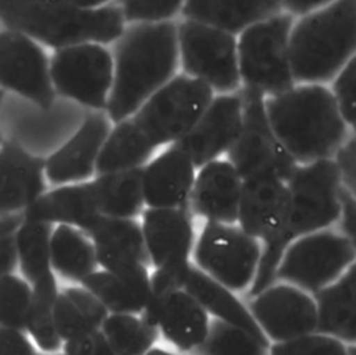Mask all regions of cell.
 Masks as SVG:
<instances>
[{"mask_svg": "<svg viewBox=\"0 0 356 355\" xmlns=\"http://www.w3.org/2000/svg\"><path fill=\"white\" fill-rule=\"evenodd\" d=\"M128 24L177 21L185 0H115Z\"/></svg>", "mask_w": 356, "mask_h": 355, "instance_id": "74e56055", "label": "cell"}, {"mask_svg": "<svg viewBox=\"0 0 356 355\" xmlns=\"http://www.w3.org/2000/svg\"><path fill=\"white\" fill-rule=\"evenodd\" d=\"M97 210L102 216L136 219L145 210L142 167L97 174L92 180Z\"/></svg>", "mask_w": 356, "mask_h": 355, "instance_id": "1f68e13d", "label": "cell"}, {"mask_svg": "<svg viewBox=\"0 0 356 355\" xmlns=\"http://www.w3.org/2000/svg\"><path fill=\"white\" fill-rule=\"evenodd\" d=\"M289 50L295 82L328 85L356 54V0H334L295 17Z\"/></svg>", "mask_w": 356, "mask_h": 355, "instance_id": "277c9868", "label": "cell"}, {"mask_svg": "<svg viewBox=\"0 0 356 355\" xmlns=\"http://www.w3.org/2000/svg\"><path fill=\"white\" fill-rule=\"evenodd\" d=\"M338 227L356 249V202L345 189L342 191V213Z\"/></svg>", "mask_w": 356, "mask_h": 355, "instance_id": "ee69618b", "label": "cell"}, {"mask_svg": "<svg viewBox=\"0 0 356 355\" xmlns=\"http://www.w3.org/2000/svg\"><path fill=\"white\" fill-rule=\"evenodd\" d=\"M268 355H349V349L337 337L317 330L288 341L270 344Z\"/></svg>", "mask_w": 356, "mask_h": 355, "instance_id": "8d00e7d4", "label": "cell"}, {"mask_svg": "<svg viewBox=\"0 0 356 355\" xmlns=\"http://www.w3.org/2000/svg\"><path fill=\"white\" fill-rule=\"evenodd\" d=\"M268 123L296 164L334 159L350 128L327 84L296 82L264 97Z\"/></svg>", "mask_w": 356, "mask_h": 355, "instance_id": "7a4b0ae2", "label": "cell"}, {"mask_svg": "<svg viewBox=\"0 0 356 355\" xmlns=\"http://www.w3.org/2000/svg\"><path fill=\"white\" fill-rule=\"evenodd\" d=\"M243 117L241 89L229 93H214L209 106L178 142L196 167L225 157L239 135Z\"/></svg>", "mask_w": 356, "mask_h": 355, "instance_id": "e0dca14e", "label": "cell"}, {"mask_svg": "<svg viewBox=\"0 0 356 355\" xmlns=\"http://www.w3.org/2000/svg\"><path fill=\"white\" fill-rule=\"evenodd\" d=\"M270 344L234 324L211 319L203 342L193 355H268Z\"/></svg>", "mask_w": 356, "mask_h": 355, "instance_id": "e575fe53", "label": "cell"}, {"mask_svg": "<svg viewBox=\"0 0 356 355\" xmlns=\"http://www.w3.org/2000/svg\"><path fill=\"white\" fill-rule=\"evenodd\" d=\"M181 288L189 292L213 319L234 324L259 340L268 342L254 322L248 305L241 301L238 294L204 274L193 263L184 273Z\"/></svg>", "mask_w": 356, "mask_h": 355, "instance_id": "83f0119b", "label": "cell"}, {"mask_svg": "<svg viewBox=\"0 0 356 355\" xmlns=\"http://www.w3.org/2000/svg\"><path fill=\"white\" fill-rule=\"evenodd\" d=\"M285 182L289 192L288 245L302 235L338 226L343 187L334 159L296 164Z\"/></svg>", "mask_w": 356, "mask_h": 355, "instance_id": "52a82bcc", "label": "cell"}, {"mask_svg": "<svg viewBox=\"0 0 356 355\" xmlns=\"http://www.w3.org/2000/svg\"><path fill=\"white\" fill-rule=\"evenodd\" d=\"M243 178L228 159L211 160L196 170L188 209L204 223H236Z\"/></svg>", "mask_w": 356, "mask_h": 355, "instance_id": "d6986e66", "label": "cell"}, {"mask_svg": "<svg viewBox=\"0 0 356 355\" xmlns=\"http://www.w3.org/2000/svg\"><path fill=\"white\" fill-rule=\"evenodd\" d=\"M280 11L282 0H185L179 18L239 35Z\"/></svg>", "mask_w": 356, "mask_h": 355, "instance_id": "484cf974", "label": "cell"}, {"mask_svg": "<svg viewBox=\"0 0 356 355\" xmlns=\"http://www.w3.org/2000/svg\"><path fill=\"white\" fill-rule=\"evenodd\" d=\"M113 74V53L100 43L67 46L54 50L50 57V78L56 95L90 110L106 111Z\"/></svg>", "mask_w": 356, "mask_h": 355, "instance_id": "4fadbf2b", "label": "cell"}, {"mask_svg": "<svg viewBox=\"0 0 356 355\" xmlns=\"http://www.w3.org/2000/svg\"><path fill=\"white\" fill-rule=\"evenodd\" d=\"M0 89L49 110L56 99L50 78V57L32 38L13 31L0 32Z\"/></svg>", "mask_w": 356, "mask_h": 355, "instance_id": "5bb4252c", "label": "cell"}, {"mask_svg": "<svg viewBox=\"0 0 356 355\" xmlns=\"http://www.w3.org/2000/svg\"><path fill=\"white\" fill-rule=\"evenodd\" d=\"M22 214L28 220L67 224L83 232L102 216L96 206L92 180L58 185L56 189L46 191Z\"/></svg>", "mask_w": 356, "mask_h": 355, "instance_id": "d4e9b609", "label": "cell"}, {"mask_svg": "<svg viewBox=\"0 0 356 355\" xmlns=\"http://www.w3.org/2000/svg\"><path fill=\"white\" fill-rule=\"evenodd\" d=\"M349 355H356V344L355 345H348Z\"/></svg>", "mask_w": 356, "mask_h": 355, "instance_id": "681fc988", "label": "cell"}, {"mask_svg": "<svg viewBox=\"0 0 356 355\" xmlns=\"http://www.w3.org/2000/svg\"><path fill=\"white\" fill-rule=\"evenodd\" d=\"M36 349L25 331L0 327V355H35Z\"/></svg>", "mask_w": 356, "mask_h": 355, "instance_id": "7bdbcfd3", "label": "cell"}, {"mask_svg": "<svg viewBox=\"0 0 356 355\" xmlns=\"http://www.w3.org/2000/svg\"><path fill=\"white\" fill-rule=\"evenodd\" d=\"M318 331L356 344V260L332 284L314 294Z\"/></svg>", "mask_w": 356, "mask_h": 355, "instance_id": "f1b7e54d", "label": "cell"}, {"mask_svg": "<svg viewBox=\"0 0 356 355\" xmlns=\"http://www.w3.org/2000/svg\"><path fill=\"white\" fill-rule=\"evenodd\" d=\"M53 270L64 278L81 283L97 267L92 239L79 228L57 224L50 235Z\"/></svg>", "mask_w": 356, "mask_h": 355, "instance_id": "d6a6232c", "label": "cell"}, {"mask_svg": "<svg viewBox=\"0 0 356 355\" xmlns=\"http://www.w3.org/2000/svg\"><path fill=\"white\" fill-rule=\"evenodd\" d=\"M22 220V213L0 216V278L11 274L18 263L15 237Z\"/></svg>", "mask_w": 356, "mask_h": 355, "instance_id": "ab89813d", "label": "cell"}, {"mask_svg": "<svg viewBox=\"0 0 356 355\" xmlns=\"http://www.w3.org/2000/svg\"><path fill=\"white\" fill-rule=\"evenodd\" d=\"M243 99L242 127L225 159L236 168L243 181L278 178L286 181L296 161L274 134L264 107V96L241 88Z\"/></svg>", "mask_w": 356, "mask_h": 355, "instance_id": "7c38bea8", "label": "cell"}, {"mask_svg": "<svg viewBox=\"0 0 356 355\" xmlns=\"http://www.w3.org/2000/svg\"><path fill=\"white\" fill-rule=\"evenodd\" d=\"M334 160L338 166L343 189L356 202V128L350 129Z\"/></svg>", "mask_w": 356, "mask_h": 355, "instance_id": "60d3db41", "label": "cell"}, {"mask_svg": "<svg viewBox=\"0 0 356 355\" xmlns=\"http://www.w3.org/2000/svg\"><path fill=\"white\" fill-rule=\"evenodd\" d=\"M157 148L132 117L113 124L96 161L95 174H107L143 167Z\"/></svg>", "mask_w": 356, "mask_h": 355, "instance_id": "f546056e", "label": "cell"}, {"mask_svg": "<svg viewBox=\"0 0 356 355\" xmlns=\"http://www.w3.org/2000/svg\"><path fill=\"white\" fill-rule=\"evenodd\" d=\"M142 232L149 265L182 281L192 263L196 239L193 216L188 207H146L142 212Z\"/></svg>", "mask_w": 356, "mask_h": 355, "instance_id": "2e32d148", "label": "cell"}, {"mask_svg": "<svg viewBox=\"0 0 356 355\" xmlns=\"http://www.w3.org/2000/svg\"><path fill=\"white\" fill-rule=\"evenodd\" d=\"M248 308L270 344L288 341L318 329L314 295L284 281H274L249 295Z\"/></svg>", "mask_w": 356, "mask_h": 355, "instance_id": "9a60e30c", "label": "cell"}, {"mask_svg": "<svg viewBox=\"0 0 356 355\" xmlns=\"http://www.w3.org/2000/svg\"><path fill=\"white\" fill-rule=\"evenodd\" d=\"M213 96L206 84L179 71L131 117L157 149L164 148L192 129Z\"/></svg>", "mask_w": 356, "mask_h": 355, "instance_id": "9c48e42d", "label": "cell"}, {"mask_svg": "<svg viewBox=\"0 0 356 355\" xmlns=\"http://www.w3.org/2000/svg\"><path fill=\"white\" fill-rule=\"evenodd\" d=\"M53 224L24 219L17 230L18 265L32 290L33 302L54 303L58 295L50 260V235Z\"/></svg>", "mask_w": 356, "mask_h": 355, "instance_id": "cb8c5ba5", "label": "cell"}, {"mask_svg": "<svg viewBox=\"0 0 356 355\" xmlns=\"http://www.w3.org/2000/svg\"><path fill=\"white\" fill-rule=\"evenodd\" d=\"M142 315L157 326L170 345L184 354H192L203 342L211 320L204 308L182 288L149 301Z\"/></svg>", "mask_w": 356, "mask_h": 355, "instance_id": "ffe728a7", "label": "cell"}, {"mask_svg": "<svg viewBox=\"0 0 356 355\" xmlns=\"http://www.w3.org/2000/svg\"><path fill=\"white\" fill-rule=\"evenodd\" d=\"M100 331L115 355H145L160 334L142 313H108Z\"/></svg>", "mask_w": 356, "mask_h": 355, "instance_id": "836d02e7", "label": "cell"}, {"mask_svg": "<svg viewBox=\"0 0 356 355\" xmlns=\"http://www.w3.org/2000/svg\"><path fill=\"white\" fill-rule=\"evenodd\" d=\"M4 90L3 89H0V103H1V100H3V97H4ZM4 141H3V136H1V132H0V146H1V143H3Z\"/></svg>", "mask_w": 356, "mask_h": 355, "instance_id": "c3c4849f", "label": "cell"}, {"mask_svg": "<svg viewBox=\"0 0 356 355\" xmlns=\"http://www.w3.org/2000/svg\"><path fill=\"white\" fill-rule=\"evenodd\" d=\"M356 260L350 239L334 227L293 239L284 251L275 281L292 284L312 295L320 292Z\"/></svg>", "mask_w": 356, "mask_h": 355, "instance_id": "ba28073f", "label": "cell"}, {"mask_svg": "<svg viewBox=\"0 0 356 355\" xmlns=\"http://www.w3.org/2000/svg\"><path fill=\"white\" fill-rule=\"evenodd\" d=\"M111 53L114 74L106 114L114 124L134 116L179 72L177 21L128 24Z\"/></svg>", "mask_w": 356, "mask_h": 355, "instance_id": "6da1fadb", "label": "cell"}, {"mask_svg": "<svg viewBox=\"0 0 356 355\" xmlns=\"http://www.w3.org/2000/svg\"><path fill=\"white\" fill-rule=\"evenodd\" d=\"M111 127L106 111L88 113L72 136L46 157V178L56 185L88 181L95 174L99 153Z\"/></svg>", "mask_w": 356, "mask_h": 355, "instance_id": "ac0fdd59", "label": "cell"}, {"mask_svg": "<svg viewBox=\"0 0 356 355\" xmlns=\"http://www.w3.org/2000/svg\"><path fill=\"white\" fill-rule=\"evenodd\" d=\"M43 1H56L61 4H67L75 8H82V10H95L100 8L103 6H107L115 0H43Z\"/></svg>", "mask_w": 356, "mask_h": 355, "instance_id": "bcb514c9", "label": "cell"}, {"mask_svg": "<svg viewBox=\"0 0 356 355\" xmlns=\"http://www.w3.org/2000/svg\"><path fill=\"white\" fill-rule=\"evenodd\" d=\"M196 170L178 143L164 146L142 167L146 207H188Z\"/></svg>", "mask_w": 356, "mask_h": 355, "instance_id": "44dd1931", "label": "cell"}, {"mask_svg": "<svg viewBox=\"0 0 356 355\" xmlns=\"http://www.w3.org/2000/svg\"><path fill=\"white\" fill-rule=\"evenodd\" d=\"M179 71L202 81L214 93L241 89L236 35L179 18Z\"/></svg>", "mask_w": 356, "mask_h": 355, "instance_id": "8fae6325", "label": "cell"}, {"mask_svg": "<svg viewBox=\"0 0 356 355\" xmlns=\"http://www.w3.org/2000/svg\"><path fill=\"white\" fill-rule=\"evenodd\" d=\"M65 355H115L100 330L63 342Z\"/></svg>", "mask_w": 356, "mask_h": 355, "instance_id": "b9f144b4", "label": "cell"}, {"mask_svg": "<svg viewBox=\"0 0 356 355\" xmlns=\"http://www.w3.org/2000/svg\"><path fill=\"white\" fill-rule=\"evenodd\" d=\"M31 297L26 280L13 273L0 278V327L25 331Z\"/></svg>", "mask_w": 356, "mask_h": 355, "instance_id": "d590c367", "label": "cell"}, {"mask_svg": "<svg viewBox=\"0 0 356 355\" xmlns=\"http://www.w3.org/2000/svg\"><path fill=\"white\" fill-rule=\"evenodd\" d=\"M289 192L278 178L243 181L236 224L261 245V256L254 281L248 295L257 294L275 281V273L286 242Z\"/></svg>", "mask_w": 356, "mask_h": 355, "instance_id": "5b68a950", "label": "cell"}, {"mask_svg": "<svg viewBox=\"0 0 356 355\" xmlns=\"http://www.w3.org/2000/svg\"><path fill=\"white\" fill-rule=\"evenodd\" d=\"M145 355H186L184 352H175V351H171V349H167V348H161V347H152Z\"/></svg>", "mask_w": 356, "mask_h": 355, "instance_id": "7dc6e473", "label": "cell"}, {"mask_svg": "<svg viewBox=\"0 0 356 355\" xmlns=\"http://www.w3.org/2000/svg\"><path fill=\"white\" fill-rule=\"evenodd\" d=\"M0 21L54 50L79 43H114L128 22L115 1L95 10L43 0H0Z\"/></svg>", "mask_w": 356, "mask_h": 355, "instance_id": "3957f363", "label": "cell"}, {"mask_svg": "<svg viewBox=\"0 0 356 355\" xmlns=\"http://www.w3.org/2000/svg\"><path fill=\"white\" fill-rule=\"evenodd\" d=\"M35 355H65V354H56V352H46V354H39V352H36Z\"/></svg>", "mask_w": 356, "mask_h": 355, "instance_id": "f907efd6", "label": "cell"}, {"mask_svg": "<svg viewBox=\"0 0 356 355\" xmlns=\"http://www.w3.org/2000/svg\"><path fill=\"white\" fill-rule=\"evenodd\" d=\"M81 285L90 291L108 313H142L150 298L147 266L128 271L95 270Z\"/></svg>", "mask_w": 356, "mask_h": 355, "instance_id": "4316f807", "label": "cell"}, {"mask_svg": "<svg viewBox=\"0 0 356 355\" xmlns=\"http://www.w3.org/2000/svg\"><path fill=\"white\" fill-rule=\"evenodd\" d=\"M338 110L350 129L356 128V54L328 84Z\"/></svg>", "mask_w": 356, "mask_h": 355, "instance_id": "f35d334b", "label": "cell"}, {"mask_svg": "<svg viewBox=\"0 0 356 355\" xmlns=\"http://www.w3.org/2000/svg\"><path fill=\"white\" fill-rule=\"evenodd\" d=\"M293 21L295 17L282 10L236 35L241 88L267 97L296 84L289 50Z\"/></svg>", "mask_w": 356, "mask_h": 355, "instance_id": "8992f818", "label": "cell"}, {"mask_svg": "<svg viewBox=\"0 0 356 355\" xmlns=\"http://www.w3.org/2000/svg\"><path fill=\"white\" fill-rule=\"evenodd\" d=\"M54 324L63 342L102 329L108 310L85 287L58 291L54 302Z\"/></svg>", "mask_w": 356, "mask_h": 355, "instance_id": "4dcf8cb0", "label": "cell"}, {"mask_svg": "<svg viewBox=\"0 0 356 355\" xmlns=\"http://www.w3.org/2000/svg\"><path fill=\"white\" fill-rule=\"evenodd\" d=\"M261 256L260 242L236 223H204L196 234L192 263L231 291L248 292Z\"/></svg>", "mask_w": 356, "mask_h": 355, "instance_id": "30bf717a", "label": "cell"}, {"mask_svg": "<svg viewBox=\"0 0 356 355\" xmlns=\"http://www.w3.org/2000/svg\"><path fill=\"white\" fill-rule=\"evenodd\" d=\"M92 239L97 265L108 271H128L147 266L140 223L136 219L99 216L85 231Z\"/></svg>", "mask_w": 356, "mask_h": 355, "instance_id": "603a6c76", "label": "cell"}, {"mask_svg": "<svg viewBox=\"0 0 356 355\" xmlns=\"http://www.w3.org/2000/svg\"><path fill=\"white\" fill-rule=\"evenodd\" d=\"M46 159L15 141L0 146V216L22 213L46 192Z\"/></svg>", "mask_w": 356, "mask_h": 355, "instance_id": "7402d4cb", "label": "cell"}, {"mask_svg": "<svg viewBox=\"0 0 356 355\" xmlns=\"http://www.w3.org/2000/svg\"><path fill=\"white\" fill-rule=\"evenodd\" d=\"M334 0H282V10L293 17L303 15Z\"/></svg>", "mask_w": 356, "mask_h": 355, "instance_id": "f6af8a7d", "label": "cell"}]
</instances>
